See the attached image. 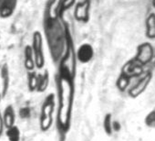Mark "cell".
<instances>
[{
	"label": "cell",
	"mask_w": 155,
	"mask_h": 141,
	"mask_svg": "<svg viewBox=\"0 0 155 141\" xmlns=\"http://www.w3.org/2000/svg\"><path fill=\"white\" fill-rule=\"evenodd\" d=\"M57 88H58V113H57V128L60 136L69 131L72 110L75 96V86L74 80L66 74L58 73L57 78Z\"/></svg>",
	"instance_id": "1"
},
{
	"label": "cell",
	"mask_w": 155,
	"mask_h": 141,
	"mask_svg": "<svg viewBox=\"0 0 155 141\" xmlns=\"http://www.w3.org/2000/svg\"><path fill=\"white\" fill-rule=\"evenodd\" d=\"M56 106V100L54 94H48L41 106L39 115V127L42 132L48 131L53 125V114Z\"/></svg>",
	"instance_id": "2"
},
{
	"label": "cell",
	"mask_w": 155,
	"mask_h": 141,
	"mask_svg": "<svg viewBox=\"0 0 155 141\" xmlns=\"http://www.w3.org/2000/svg\"><path fill=\"white\" fill-rule=\"evenodd\" d=\"M32 52L35 60V67L38 69H42L45 65V56L43 50V41L42 37L39 32H35L33 36L32 43Z\"/></svg>",
	"instance_id": "3"
},
{
	"label": "cell",
	"mask_w": 155,
	"mask_h": 141,
	"mask_svg": "<svg viewBox=\"0 0 155 141\" xmlns=\"http://www.w3.org/2000/svg\"><path fill=\"white\" fill-rule=\"evenodd\" d=\"M152 78V74L150 73L145 74L141 78L138 80V82L133 84L130 89H129V95L131 98H136L140 96L149 86L150 81Z\"/></svg>",
	"instance_id": "4"
},
{
	"label": "cell",
	"mask_w": 155,
	"mask_h": 141,
	"mask_svg": "<svg viewBox=\"0 0 155 141\" xmlns=\"http://www.w3.org/2000/svg\"><path fill=\"white\" fill-rule=\"evenodd\" d=\"M152 56H153L152 46L150 43L146 42L138 47V52H137L135 60L137 61V64L140 66V65L149 63L151 60Z\"/></svg>",
	"instance_id": "5"
},
{
	"label": "cell",
	"mask_w": 155,
	"mask_h": 141,
	"mask_svg": "<svg viewBox=\"0 0 155 141\" xmlns=\"http://www.w3.org/2000/svg\"><path fill=\"white\" fill-rule=\"evenodd\" d=\"M94 55L93 48L90 44H82L76 53V57L81 63H87L91 60Z\"/></svg>",
	"instance_id": "6"
},
{
	"label": "cell",
	"mask_w": 155,
	"mask_h": 141,
	"mask_svg": "<svg viewBox=\"0 0 155 141\" xmlns=\"http://www.w3.org/2000/svg\"><path fill=\"white\" fill-rule=\"evenodd\" d=\"M2 117H3V121H4L5 128H9V127L15 126L16 113H15V109L13 108L12 105H8L4 109Z\"/></svg>",
	"instance_id": "7"
},
{
	"label": "cell",
	"mask_w": 155,
	"mask_h": 141,
	"mask_svg": "<svg viewBox=\"0 0 155 141\" xmlns=\"http://www.w3.org/2000/svg\"><path fill=\"white\" fill-rule=\"evenodd\" d=\"M17 0H0V16L7 18L15 9Z\"/></svg>",
	"instance_id": "8"
},
{
	"label": "cell",
	"mask_w": 155,
	"mask_h": 141,
	"mask_svg": "<svg viewBox=\"0 0 155 141\" xmlns=\"http://www.w3.org/2000/svg\"><path fill=\"white\" fill-rule=\"evenodd\" d=\"M0 75H1V82H2L1 95L2 97H4L7 95L8 90L9 88V72H8V68L6 64L0 69Z\"/></svg>",
	"instance_id": "9"
},
{
	"label": "cell",
	"mask_w": 155,
	"mask_h": 141,
	"mask_svg": "<svg viewBox=\"0 0 155 141\" xmlns=\"http://www.w3.org/2000/svg\"><path fill=\"white\" fill-rule=\"evenodd\" d=\"M49 84V74L48 70L41 74H38V85H37V92L43 93L45 92Z\"/></svg>",
	"instance_id": "10"
},
{
	"label": "cell",
	"mask_w": 155,
	"mask_h": 141,
	"mask_svg": "<svg viewBox=\"0 0 155 141\" xmlns=\"http://www.w3.org/2000/svg\"><path fill=\"white\" fill-rule=\"evenodd\" d=\"M25 60H24V65L25 68L29 72H33L35 68V60L34 56L32 52V49L30 46H27L25 49Z\"/></svg>",
	"instance_id": "11"
},
{
	"label": "cell",
	"mask_w": 155,
	"mask_h": 141,
	"mask_svg": "<svg viewBox=\"0 0 155 141\" xmlns=\"http://www.w3.org/2000/svg\"><path fill=\"white\" fill-rule=\"evenodd\" d=\"M146 36L149 39H155V15L151 14L146 20Z\"/></svg>",
	"instance_id": "12"
},
{
	"label": "cell",
	"mask_w": 155,
	"mask_h": 141,
	"mask_svg": "<svg viewBox=\"0 0 155 141\" xmlns=\"http://www.w3.org/2000/svg\"><path fill=\"white\" fill-rule=\"evenodd\" d=\"M130 79H131L130 76H129L127 74L122 72L121 74L120 75V77L117 80V83H116L117 88L120 92H124L128 88V86H129V84L130 83Z\"/></svg>",
	"instance_id": "13"
},
{
	"label": "cell",
	"mask_w": 155,
	"mask_h": 141,
	"mask_svg": "<svg viewBox=\"0 0 155 141\" xmlns=\"http://www.w3.org/2000/svg\"><path fill=\"white\" fill-rule=\"evenodd\" d=\"M6 136L8 141H20L21 134L18 126H13L6 130Z\"/></svg>",
	"instance_id": "14"
},
{
	"label": "cell",
	"mask_w": 155,
	"mask_h": 141,
	"mask_svg": "<svg viewBox=\"0 0 155 141\" xmlns=\"http://www.w3.org/2000/svg\"><path fill=\"white\" fill-rule=\"evenodd\" d=\"M38 85V74L34 72H29L28 74V88L29 92H35Z\"/></svg>",
	"instance_id": "15"
},
{
	"label": "cell",
	"mask_w": 155,
	"mask_h": 141,
	"mask_svg": "<svg viewBox=\"0 0 155 141\" xmlns=\"http://www.w3.org/2000/svg\"><path fill=\"white\" fill-rule=\"evenodd\" d=\"M103 128L105 133L108 136H110L113 133L112 130V116L110 114H107L103 119Z\"/></svg>",
	"instance_id": "16"
},
{
	"label": "cell",
	"mask_w": 155,
	"mask_h": 141,
	"mask_svg": "<svg viewBox=\"0 0 155 141\" xmlns=\"http://www.w3.org/2000/svg\"><path fill=\"white\" fill-rule=\"evenodd\" d=\"M145 125L150 128H155V109L150 111L144 119Z\"/></svg>",
	"instance_id": "17"
},
{
	"label": "cell",
	"mask_w": 155,
	"mask_h": 141,
	"mask_svg": "<svg viewBox=\"0 0 155 141\" xmlns=\"http://www.w3.org/2000/svg\"><path fill=\"white\" fill-rule=\"evenodd\" d=\"M19 116L23 119H27V118H29L30 115H31V109L28 107V106H25V107H22L20 108L19 110Z\"/></svg>",
	"instance_id": "18"
},
{
	"label": "cell",
	"mask_w": 155,
	"mask_h": 141,
	"mask_svg": "<svg viewBox=\"0 0 155 141\" xmlns=\"http://www.w3.org/2000/svg\"><path fill=\"white\" fill-rule=\"evenodd\" d=\"M121 128V126L120 124V122L118 121H112V130L115 131V132H118L120 131Z\"/></svg>",
	"instance_id": "19"
},
{
	"label": "cell",
	"mask_w": 155,
	"mask_h": 141,
	"mask_svg": "<svg viewBox=\"0 0 155 141\" xmlns=\"http://www.w3.org/2000/svg\"><path fill=\"white\" fill-rule=\"evenodd\" d=\"M4 128H5V126H4V121H3V117H2V114L0 112V137L3 135L4 133Z\"/></svg>",
	"instance_id": "20"
},
{
	"label": "cell",
	"mask_w": 155,
	"mask_h": 141,
	"mask_svg": "<svg viewBox=\"0 0 155 141\" xmlns=\"http://www.w3.org/2000/svg\"><path fill=\"white\" fill-rule=\"evenodd\" d=\"M1 98H2V95H1V93H0V101H1Z\"/></svg>",
	"instance_id": "21"
},
{
	"label": "cell",
	"mask_w": 155,
	"mask_h": 141,
	"mask_svg": "<svg viewBox=\"0 0 155 141\" xmlns=\"http://www.w3.org/2000/svg\"><path fill=\"white\" fill-rule=\"evenodd\" d=\"M154 5H155V0H154Z\"/></svg>",
	"instance_id": "22"
}]
</instances>
